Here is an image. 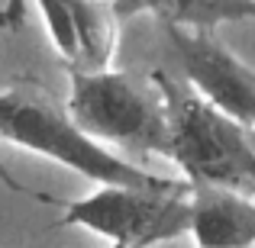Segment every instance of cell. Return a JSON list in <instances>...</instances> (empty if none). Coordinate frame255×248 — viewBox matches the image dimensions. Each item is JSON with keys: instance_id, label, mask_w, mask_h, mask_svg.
<instances>
[{"instance_id": "obj_9", "label": "cell", "mask_w": 255, "mask_h": 248, "mask_svg": "<svg viewBox=\"0 0 255 248\" xmlns=\"http://www.w3.org/2000/svg\"><path fill=\"white\" fill-rule=\"evenodd\" d=\"M26 13V0H6L0 6V29H19Z\"/></svg>"}, {"instance_id": "obj_6", "label": "cell", "mask_w": 255, "mask_h": 248, "mask_svg": "<svg viewBox=\"0 0 255 248\" xmlns=\"http://www.w3.org/2000/svg\"><path fill=\"white\" fill-rule=\"evenodd\" d=\"M191 236L207 248L255 242V197L230 187L191 184Z\"/></svg>"}, {"instance_id": "obj_8", "label": "cell", "mask_w": 255, "mask_h": 248, "mask_svg": "<svg viewBox=\"0 0 255 248\" xmlns=\"http://www.w3.org/2000/svg\"><path fill=\"white\" fill-rule=\"evenodd\" d=\"M0 142H3V139H0ZM0 184H3L6 190H13V193H26V197H32V200H42V203H52V206L58 203V200H55V197H49V193H36V190H29V187H26L23 180L13 177L10 167H6L3 162H0Z\"/></svg>"}, {"instance_id": "obj_1", "label": "cell", "mask_w": 255, "mask_h": 248, "mask_svg": "<svg viewBox=\"0 0 255 248\" xmlns=\"http://www.w3.org/2000/svg\"><path fill=\"white\" fill-rule=\"evenodd\" d=\"M0 139L78 171L94 184H129L155 190H191V180H174L145 171L78 126L68 106L58 103L42 84L16 81L0 90Z\"/></svg>"}, {"instance_id": "obj_7", "label": "cell", "mask_w": 255, "mask_h": 248, "mask_svg": "<svg viewBox=\"0 0 255 248\" xmlns=\"http://www.w3.org/2000/svg\"><path fill=\"white\" fill-rule=\"evenodd\" d=\"M78 36V68H107L117 52V26L120 13L113 0H71Z\"/></svg>"}, {"instance_id": "obj_3", "label": "cell", "mask_w": 255, "mask_h": 248, "mask_svg": "<svg viewBox=\"0 0 255 248\" xmlns=\"http://www.w3.org/2000/svg\"><path fill=\"white\" fill-rule=\"evenodd\" d=\"M68 113L84 132L117 152L162 155L171 162V119L158 84L117 68L68 65Z\"/></svg>"}, {"instance_id": "obj_2", "label": "cell", "mask_w": 255, "mask_h": 248, "mask_svg": "<svg viewBox=\"0 0 255 248\" xmlns=\"http://www.w3.org/2000/svg\"><path fill=\"white\" fill-rule=\"evenodd\" d=\"M171 119V162L191 184L230 187L255 197V149L249 126L233 119L207 97H200L184 78L155 71Z\"/></svg>"}, {"instance_id": "obj_5", "label": "cell", "mask_w": 255, "mask_h": 248, "mask_svg": "<svg viewBox=\"0 0 255 248\" xmlns=\"http://www.w3.org/2000/svg\"><path fill=\"white\" fill-rule=\"evenodd\" d=\"M162 29L178 58L181 78L233 119H239L243 126H255V71L220 42L217 29L171 23H165Z\"/></svg>"}, {"instance_id": "obj_4", "label": "cell", "mask_w": 255, "mask_h": 248, "mask_svg": "<svg viewBox=\"0 0 255 248\" xmlns=\"http://www.w3.org/2000/svg\"><path fill=\"white\" fill-rule=\"evenodd\" d=\"M58 226H81L123 248H145L191 232V190L97 184L81 200H58Z\"/></svg>"}, {"instance_id": "obj_10", "label": "cell", "mask_w": 255, "mask_h": 248, "mask_svg": "<svg viewBox=\"0 0 255 248\" xmlns=\"http://www.w3.org/2000/svg\"><path fill=\"white\" fill-rule=\"evenodd\" d=\"M249 139H252V149H255V126H249Z\"/></svg>"}]
</instances>
